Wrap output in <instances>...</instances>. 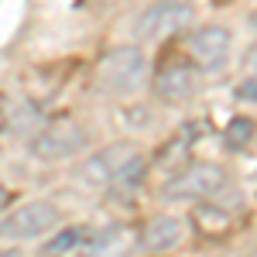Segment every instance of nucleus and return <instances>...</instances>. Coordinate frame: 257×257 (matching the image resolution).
Wrapping results in <instances>:
<instances>
[{"label": "nucleus", "instance_id": "17", "mask_svg": "<svg viewBox=\"0 0 257 257\" xmlns=\"http://www.w3.org/2000/svg\"><path fill=\"white\" fill-rule=\"evenodd\" d=\"M247 69H250V72H257V45L250 48V55H247Z\"/></svg>", "mask_w": 257, "mask_h": 257}, {"label": "nucleus", "instance_id": "1", "mask_svg": "<svg viewBox=\"0 0 257 257\" xmlns=\"http://www.w3.org/2000/svg\"><path fill=\"white\" fill-rule=\"evenodd\" d=\"M148 79V55L138 45H117L110 48L103 62H99V82L103 89L117 93V96H131L138 93Z\"/></svg>", "mask_w": 257, "mask_h": 257}, {"label": "nucleus", "instance_id": "2", "mask_svg": "<svg viewBox=\"0 0 257 257\" xmlns=\"http://www.w3.org/2000/svg\"><path fill=\"white\" fill-rule=\"evenodd\" d=\"M230 175L219 168V165H209V161H189L185 168H178L175 175H168L161 182V196L165 199H209L216 196L219 189H226Z\"/></svg>", "mask_w": 257, "mask_h": 257}, {"label": "nucleus", "instance_id": "5", "mask_svg": "<svg viewBox=\"0 0 257 257\" xmlns=\"http://www.w3.org/2000/svg\"><path fill=\"white\" fill-rule=\"evenodd\" d=\"M192 24V4H175V0H161L155 7H148L138 18L134 31L144 41H158V38H172L182 28Z\"/></svg>", "mask_w": 257, "mask_h": 257}, {"label": "nucleus", "instance_id": "12", "mask_svg": "<svg viewBox=\"0 0 257 257\" xmlns=\"http://www.w3.org/2000/svg\"><path fill=\"white\" fill-rule=\"evenodd\" d=\"M192 141H196V138L175 134V138L168 141V144H161V148H158V155H155V165H158L161 172H172V175H175L178 168H185V165H189V148H192Z\"/></svg>", "mask_w": 257, "mask_h": 257}, {"label": "nucleus", "instance_id": "15", "mask_svg": "<svg viewBox=\"0 0 257 257\" xmlns=\"http://www.w3.org/2000/svg\"><path fill=\"white\" fill-rule=\"evenodd\" d=\"M237 99H243V103H257V72L247 76V79L237 86Z\"/></svg>", "mask_w": 257, "mask_h": 257}, {"label": "nucleus", "instance_id": "11", "mask_svg": "<svg viewBox=\"0 0 257 257\" xmlns=\"http://www.w3.org/2000/svg\"><path fill=\"white\" fill-rule=\"evenodd\" d=\"M148 168H151V165H148V158H144V155H134V158H131L117 172V175H113V182H110L106 189H110V192H117V196H131V192H138L141 185H144Z\"/></svg>", "mask_w": 257, "mask_h": 257}, {"label": "nucleus", "instance_id": "7", "mask_svg": "<svg viewBox=\"0 0 257 257\" xmlns=\"http://www.w3.org/2000/svg\"><path fill=\"white\" fill-rule=\"evenodd\" d=\"M155 96L161 103H185L196 89V65L192 59H168L155 72Z\"/></svg>", "mask_w": 257, "mask_h": 257}, {"label": "nucleus", "instance_id": "14", "mask_svg": "<svg viewBox=\"0 0 257 257\" xmlns=\"http://www.w3.org/2000/svg\"><path fill=\"white\" fill-rule=\"evenodd\" d=\"M257 134V123L250 117H233L226 123V131H223V144L230 148V151H243Z\"/></svg>", "mask_w": 257, "mask_h": 257}, {"label": "nucleus", "instance_id": "4", "mask_svg": "<svg viewBox=\"0 0 257 257\" xmlns=\"http://www.w3.org/2000/svg\"><path fill=\"white\" fill-rule=\"evenodd\" d=\"M59 223V209L52 202H24L14 213L0 219V237L4 240H35L48 233Z\"/></svg>", "mask_w": 257, "mask_h": 257}, {"label": "nucleus", "instance_id": "10", "mask_svg": "<svg viewBox=\"0 0 257 257\" xmlns=\"http://www.w3.org/2000/svg\"><path fill=\"white\" fill-rule=\"evenodd\" d=\"M182 240V223L175 216H151L141 230V243L148 250H172Z\"/></svg>", "mask_w": 257, "mask_h": 257}, {"label": "nucleus", "instance_id": "9", "mask_svg": "<svg viewBox=\"0 0 257 257\" xmlns=\"http://www.w3.org/2000/svg\"><path fill=\"white\" fill-rule=\"evenodd\" d=\"M192 230H196L199 237L206 240H219L226 237L230 230H233V219H230V213L226 209H219V206H213V202H199V206H192Z\"/></svg>", "mask_w": 257, "mask_h": 257}, {"label": "nucleus", "instance_id": "8", "mask_svg": "<svg viewBox=\"0 0 257 257\" xmlns=\"http://www.w3.org/2000/svg\"><path fill=\"white\" fill-rule=\"evenodd\" d=\"M230 28H223V24H206V28H199L192 41H189V59L196 69H219L226 55H230Z\"/></svg>", "mask_w": 257, "mask_h": 257}, {"label": "nucleus", "instance_id": "6", "mask_svg": "<svg viewBox=\"0 0 257 257\" xmlns=\"http://www.w3.org/2000/svg\"><path fill=\"white\" fill-rule=\"evenodd\" d=\"M134 155H141V151H138V144H131V141H117V144H106V148L93 151L89 158L82 161L76 175H79L86 185L106 189V185L113 182V175H117V172H120V168H123V165H127L131 158H134Z\"/></svg>", "mask_w": 257, "mask_h": 257}, {"label": "nucleus", "instance_id": "16", "mask_svg": "<svg viewBox=\"0 0 257 257\" xmlns=\"http://www.w3.org/2000/svg\"><path fill=\"white\" fill-rule=\"evenodd\" d=\"M11 127V103H7V96L0 93V134Z\"/></svg>", "mask_w": 257, "mask_h": 257}, {"label": "nucleus", "instance_id": "19", "mask_svg": "<svg viewBox=\"0 0 257 257\" xmlns=\"http://www.w3.org/2000/svg\"><path fill=\"white\" fill-rule=\"evenodd\" d=\"M175 4H189V0H175Z\"/></svg>", "mask_w": 257, "mask_h": 257}, {"label": "nucleus", "instance_id": "3", "mask_svg": "<svg viewBox=\"0 0 257 257\" xmlns=\"http://www.w3.org/2000/svg\"><path fill=\"white\" fill-rule=\"evenodd\" d=\"M82 144H86V131L79 123L72 117H55L52 123H45L31 138V151L41 161H65L72 155H79Z\"/></svg>", "mask_w": 257, "mask_h": 257}, {"label": "nucleus", "instance_id": "18", "mask_svg": "<svg viewBox=\"0 0 257 257\" xmlns=\"http://www.w3.org/2000/svg\"><path fill=\"white\" fill-rule=\"evenodd\" d=\"M79 7H93V4H99V0H76Z\"/></svg>", "mask_w": 257, "mask_h": 257}, {"label": "nucleus", "instance_id": "13", "mask_svg": "<svg viewBox=\"0 0 257 257\" xmlns=\"http://www.w3.org/2000/svg\"><path fill=\"white\" fill-rule=\"evenodd\" d=\"M86 240H89V230H86V226H69V230L55 233V237H52L48 243H45V254H48V257L72 254V250L86 247Z\"/></svg>", "mask_w": 257, "mask_h": 257}]
</instances>
